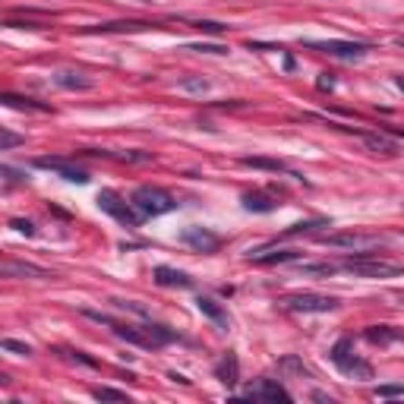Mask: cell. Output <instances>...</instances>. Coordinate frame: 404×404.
<instances>
[{
    "mask_svg": "<svg viewBox=\"0 0 404 404\" xmlns=\"http://www.w3.org/2000/svg\"><path fill=\"white\" fill-rule=\"evenodd\" d=\"M7 29H45L41 23H29V19H7Z\"/></svg>",
    "mask_w": 404,
    "mask_h": 404,
    "instance_id": "33",
    "label": "cell"
},
{
    "mask_svg": "<svg viewBox=\"0 0 404 404\" xmlns=\"http://www.w3.org/2000/svg\"><path fill=\"white\" fill-rule=\"evenodd\" d=\"M111 332L117 338H123V341H130V345H136V347H145V351H155V347H161V338L155 335V332L149 329V325H143V329H136V325H120V322H114L111 325Z\"/></svg>",
    "mask_w": 404,
    "mask_h": 404,
    "instance_id": "7",
    "label": "cell"
},
{
    "mask_svg": "<svg viewBox=\"0 0 404 404\" xmlns=\"http://www.w3.org/2000/svg\"><path fill=\"white\" fill-rule=\"evenodd\" d=\"M0 347H3V351H13V354H23V357H29V354H32V347L23 345V341H16V338H3V341H0Z\"/></svg>",
    "mask_w": 404,
    "mask_h": 404,
    "instance_id": "28",
    "label": "cell"
},
{
    "mask_svg": "<svg viewBox=\"0 0 404 404\" xmlns=\"http://www.w3.org/2000/svg\"><path fill=\"white\" fill-rule=\"evenodd\" d=\"M285 307L291 313H332L338 310V300L325 297V294H291L285 297Z\"/></svg>",
    "mask_w": 404,
    "mask_h": 404,
    "instance_id": "6",
    "label": "cell"
},
{
    "mask_svg": "<svg viewBox=\"0 0 404 404\" xmlns=\"http://www.w3.org/2000/svg\"><path fill=\"white\" fill-rule=\"evenodd\" d=\"M300 259V250H265V253H250V262L256 265H275V262H294Z\"/></svg>",
    "mask_w": 404,
    "mask_h": 404,
    "instance_id": "20",
    "label": "cell"
},
{
    "mask_svg": "<svg viewBox=\"0 0 404 404\" xmlns=\"http://www.w3.org/2000/svg\"><path fill=\"white\" fill-rule=\"evenodd\" d=\"M155 281L161 287H193V278L187 272L171 269V265H158L155 269Z\"/></svg>",
    "mask_w": 404,
    "mask_h": 404,
    "instance_id": "17",
    "label": "cell"
},
{
    "mask_svg": "<svg viewBox=\"0 0 404 404\" xmlns=\"http://www.w3.org/2000/svg\"><path fill=\"white\" fill-rule=\"evenodd\" d=\"M278 370H285V373H297V376H303V379H310V370L303 367L297 357H281L278 360Z\"/></svg>",
    "mask_w": 404,
    "mask_h": 404,
    "instance_id": "27",
    "label": "cell"
},
{
    "mask_svg": "<svg viewBox=\"0 0 404 404\" xmlns=\"http://www.w3.org/2000/svg\"><path fill=\"white\" fill-rule=\"evenodd\" d=\"M98 205H101V212H108V215H114L120 221V225H127V228H139V221H143V215L136 212L133 202H123L114 190H101L98 193Z\"/></svg>",
    "mask_w": 404,
    "mask_h": 404,
    "instance_id": "4",
    "label": "cell"
},
{
    "mask_svg": "<svg viewBox=\"0 0 404 404\" xmlns=\"http://www.w3.org/2000/svg\"><path fill=\"white\" fill-rule=\"evenodd\" d=\"M0 275L3 278H51V272L35 265V262H16V259H7L0 265Z\"/></svg>",
    "mask_w": 404,
    "mask_h": 404,
    "instance_id": "12",
    "label": "cell"
},
{
    "mask_svg": "<svg viewBox=\"0 0 404 404\" xmlns=\"http://www.w3.org/2000/svg\"><path fill=\"white\" fill-rule=\"evenodd\" d=\"M316 228H329L322 218H313V221H300V225H291L285 231V237H297V234H310V231H316Z\"/></svg>",
    "mask_w": 404,
    "mask_h": 404,
    "instance_id": "26",
    "label": "cell"
},
{
    "mask_svg": "<svg viewBox=\"0 0 404 404\" xmlns=\"http://www.w3.org/2000/svg\"><path fill=\"white\" fill-rule=\"evenodd\" d=\"M10 225H13L19 234H26V237H32V234H35V225H32V221H23V218H13Z\"/></svg>",
    "mask_w": 404,
    "mask_h": 404,
    "instance_id": "35",
    "label": "cell"
},
{
    "mask_svg": "<svg viewBox=\"0 0 404 404\" xmlns=\"http://www.w3.org/2000/svg\"><path fill=\"white\" fill-rule=\"evenodd\" d=\"M404 395V385H379V392H376V398H398Z\"/></svg>",
    "mask_w": 404,
    "mask_h": 404,
    "instance_id": "32",
    "label": "cell"
},
{
    "mask_svg": "<svg viewBox=\"0 0 404 404\" xmlns=\"http://www.w3.org/2000/svg\"><path fill=\"white\" fill-rule=\"evenodd\" d=\"M196 307H199V313L205 316V319H212L218 325V329H228L231 325V316H228V310L218 303V300H212V297H199L196 300Z\"/></svg>",
    "mask_w": 404,
    "mask_h": 404,
    "instance_id": "16",
    "label": "cell"
},
{
    "mask_svg": "<svg viewBox=\"0 0 404 404\" xmlns=\"http://www.w3.org/2000/svg\"><path fill=\"white\" fill-rule=\"evenodd\" d=\"M332 85H335V79H332V73H322V76H319V89L325 92V89H332Z\"/></svg>",
    "mask_w": 404,
    "mask_h": 404,
    "instance_id": "36",
    "label": "cell"
},
{
    "mask_svg": "<svg viewBox=\"0 0 404 404\" xmlns=\"http://www.w3.org/2000/svg\"><path fill=\"white\" fill-rule=\"evenodd\" d=\"M329 357H332V363H335L345 376H351V379H373V367H370L367 360L354 357V341L351 338H341V341L332 347Z\"/></svg>",
    "mask_w": 404,
    "mask_h": 404,
    "instance_id": "3",
    "label": "cell"
},
{
    "mask_svg": "<svg viewBox=\"0 0 404 404\" xmlns=\"http://www.w3.org/2000/svg\"><path fill=\"white\" fill-rule=\"evenodd\" d=\"M92 398H98V401H130L127 392L108 389V385H98V389H92Z\"/></svg>",
    "mask_w": 404,
    "mask_h": 404,
    "instance_id": "25",
    "label": "cell"
},
{
    "mask_svg": "<svg viewBox=\"0 0 404 404\" xmlns=\"http://www.w3.org/2000/svg\"><path fill=\"white\" fill-rule=\"evenodd\" d=\"M319 240L325 247H338V250H357L367 253L373 247H382V237L376 234H357V231H345V234H319Z\"/></svg>",
    "mask_w": 404,
    "mask_h": 404,
    "instance_id": "5",
    "label": "cell"
},
{
    "mask_svg": "<svg viewBox=\"0 0 404 404\" xmlns=\"http://www.w3.org/2000/svg\"><path fill=\"white\" fill-rule=\"evenodd\" d=\"M19 143H23V136L10 133V130H3V133H0V149H3V152L13 149V145H19Z\"/></svg>",
    "mask_w": 404,
    "mask_h": 404,
    "instance_id": "29",
    "label": "cell"
},
{
    "mask_svg": "<svg viewBox=\"0 0 404 404\" xmlns=\"http://www.w3.org/2000/svg\"><path fill=\"white\" fill-rule=\"evenodd\" d=\"M54 83L60 85V89H67V92H89L95 89V79L85 73H79V70H60L57 76H54Z\"/></svg>",
    "mask_w": 404,
    "mask_h": 404,
    "instance_id": "13",
    "label": "cell"
},
{
    "mask_svg": "<svg viewBox=\"0 0 404 404\" xmlns=\"http://www.w3.org/2000/svg\"><path fill=\"white\" fill-rule=\"evenodd\" d=\"M35 165H38V168H45V171H57L60 177L67 180V183H79V187H83V183H89V180H92L85 171H79V168L67 165L63 158H38Z\"/></svg>",
    "mask_w": 404,
    "mask_h": 404,
    "instance_id": "10",
    "label": "cell"
},
{
    "mask_svg": "<svg viewBox=\"0 0 404 404\" xmlns=\"http://www.w3.org/2000/svg\"><path fill=\"white\" fill-rule=\"evenodd\" d=\"M215 376H218V382H225L228 389H234V385L240 382V363H237V357H234V354H225V357L215 363Z\"/></svg>",
    "mask_w": 404,
    "mask_h": 404,
    "instance_id": "19",
    "label": "cell"
},
{
    "mask_svg": "<svg viewBox=\"0 0 404 404\" xmlns=\"http://www.w3.org/2000/svg\"><path fill=\"white\" fill-rule=\"evenodd\" d=\"M190 51H199V54H228L225 45H190Z\"/></svg>",
    "mask_w": 404,
    "mask_h": 404,
    "instance_id": "34",
    "label": "cell"
},
{
    "mask_svg": "<svg viewBox=\"0 0 404 404\" xmlns=\"http://www.w3.org/2000/svg\"><path fill=\"white\" fill-rule=\"evenodd\" d=\"M395 83H398V89H404V76H398V79H395Z\"/></svg>",
    "mask_w": 404,
    "mask_h": 404,
    "instance_id": "37",
    "label": "cell"
},
{
    "mask_svg": "<svg viewBox=\"0 0 404 404\" xmlns=\"http://www.w3.org/2000/svg\"><path fill=\"white\" fill-rule=\"evenodd\" d=\"M180 240H183L187 247L199 250V253H215V250L221 247V237H218V234H212L209 228H196V225L180 234Z\"/></svg>",
    "mask_w": 404,
    "mask_h": 404,
    "instance_id": "9",
    "label": "cell"
},
{
    "mask_svg": "<svg viewBox=\"0 0 404 404\" xmlns=\"http://www.w3.org/2000/svg\"><path fill=\"white\" fill-rule=\"evenodd\" d=\"M338 269L341 265H335V262H307V265H300L303 275H335Z\"/></svg>",
    "mask_w": 404,
    "mask_h": 404,
    "instance_id": "24",
    "label": "cell"
},
{
    "mask_svg": "<svg viewBox=\"0 0 404 404\" xmlns=\"http://www.w3.org/2000/svg\"><path fill=\"white\" fill-rule=\"evenodd\" d=\"M243 209L247 212H275L278 209V202L272 199L269 193H243Z\"/></svg>",
    "mask_w": 404,
    "mask_h": 404,
    "instance_id": "23",
    "label": "cell"
},
{
    "mask_svg": "<svg viewBox=\"0 0 404 404\" xmlns=\"http://www.w3.org/2000/svg\"><path fill=\"white\" fill-rule=\"evenodd\" d=\"M240 165L243 168H259V171H275V174H291V177H297V174L291 171V168L285 165V161H278V158H253V155H247V158H240Z\"/></svg>",
    "mask_w": 404,
    "mask_h": 404,
    "instance_id": "21",
    "label": "cell"
},
{
    "mask_svg": "<svg viewBox=\"0 0 404 404\" xmlns=\"http://www.w3.org/2000/svg\"><path fill=\"white\" fill-rule=\"evenodd\" d=\"M363 338H367L370 345H395V341H404V329H395V325H370L367 332H363Z\"/></svg>",
    "mask_w": 404,
    "mask_h": 404,
    "instance_id": "15",
    "label": "cell"
},
{
    "mask_svg": "<svg viewBox=\"0 0 404 404\" xmlns=\"http://www.w3.org/2000/svg\"><path fill=\"white\" fill-rule=\"evenodd\" d=\"M310 48L325 51L329 57H338V60H363L367 57V45H360V41H310Z\"/></svg>",
    "mask_w": 404,
    "mask_h": 404,
    "instance_id": "8",
    "label": "cell"
},
{
    "mask_svg": "<svg viewBox=\"0 0 404 404\" xmlns=\"http://www.w3.org/2000/svg\"><path fill=\"white\" fill-rule=\"evenodd\" d=\"M0 174L7 177V183H23V180H26V174H23V171H16V168H10V165L0 168Z\"/></svg>",
    "mask_w": 404,
    "mask_h": 404,
    "instance_id": "31",
    "label": "cell"
},
{
    "mask_svg": "<svg viewBox=\"0 0 404 404\" xmlns=\"http://www.w3.org/2000/svg\"><path fill=\"white\" fill-rule=\"evenodd\" d=\"M341 269L357 275V278H398V275H404V265L389 262V259H376V256H370V253H357V256H351V259H345Z\"/></svg>",
    "mask_w": 404,
    "mask_h": 404,
    "instance_id": "2",
    "label": "cell"
},
{
    "mask_svg": "<svg viewBox=\"0 0 404 404\" xmlns=\"http://www.w3.org/2000/svg\"><path fill=\"white\" fill-rule=\"evenodd\" d=\"M360 136H363V145H367L370 152H376V155H398V152H401V145L385 133H360Z\"/></svg>",
    "mask_w": 404,
    "mask_h": 404,
    "instance_id": "18",
    "label": "cell"
},
{
    "mask_svg": "<svg viewBox=\"0 0 404 404\" xmlns=\"http://www.w3.org/2000/svg\"><path fill=\"white\" fill-rule=\"evenodd\" d=\"M250 401H278V398H291V392L275 379H259L253 389H247Z\"/></svg>",
    "mask_w": 404,
    "mask_h": 404,
    "instance_id": "11",
    "label": "cell"
},
{
    "mask_svg": "<svg viewBox=\"0 0 404 404\" xmlns=\"http://www.w3.org/2000/svg\"><path fill=\"white\" fill-rule=\"evenodd\" d=\"M180 89H183V92H205V89H209V83H205V79H183V83H180Z\"/></svg>",
    "mask_w": 404,
    "mask_h": 404,
    "instance_id": "30",
    "label": "cell"
},
{
    "mask_svg": "<svg viewBox=\"0 0 404 404\" xmlns=\"http://www.w3.org/2000/svg\"><path fill=\"white\" fill-rule=\"evenodd\" d=\"M0 101L7 108H19V111H38V114H48L51 108L41 105V101H35V98H26V95H13V92H3L0 95Z\"/></svg>",
    "mask_w": 404,
    "mask_h": 404,
    "instance_id": "22",
    "label": "cell"
},
{
    "mask_svg": "<svg viewBox=\"0 0 404 404\" xmlns=\"http://www.w3.org/2000/svg\"><path fill=\"white\" fill-rule=\"evenodd\" d=\"M130 202L136 205V212L143 218H158V215H168V212L177 209V199H174L168 190L161 187H136L133 196H130Z\"/></svg>",
    "mask_w": 404,
    "mask_h": 404,
    "instance_id": "1",
    "label": "cell"
},
{
    "mask_svg": "<svg viewBox=\"0 0 404 404\" xmlns=\"http://www.w3.org/2000/svg\"><path fill=\"white\" fill-rule=\"evenodd\" d=\"M145 29H155V23H145V19H120V23H101V26H92L85 29L89 35H114V32H145Z\"/></svg>",
    "mask_w": 404,
    "mask_h": 404,
    "instance_id": "14",
    "label": "cell"
}]
</instances>
